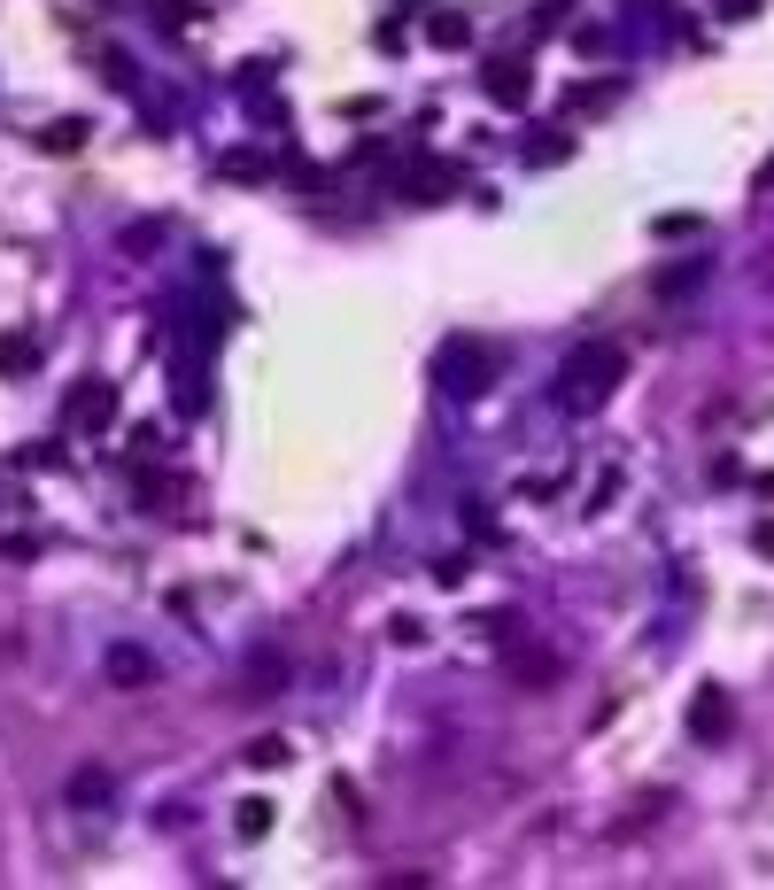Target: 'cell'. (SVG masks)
Segmentation results:
<instances>
[{
    "instance_id": "1",
    "label": "cell",
    "mask_w": 774,
    "mask_h": 890,
    "mask_svg": "<svg viewBox=\"0 0 774 890\" xmlns=\"http://www.w3.org/2000/svg\"><path fill=\"white\" fill-rule=\"evenodd\" d=\"M566 380H581V403H596L604 387L620 380V349H589L581 364H566Z\"/></svg>"
},
{
    "instance_id": "2",
    "label": "cell",
    "mask_w": 774,
    "mask_h": 890,
    "mask_svg": "<svg viewBox=\"0 0 774 890\" xmlns=\"http://www.w3.org/2000/svg\"><path fill=\"white\" fill-rule=\"evenodd\" d=\"M689 720H697V736H728V720H736V712H728V697H720V689H705Z\"/></svg>"
},
{
    "instance_id": "3",
    "label": "cell",
    "mask_w": 774,
    "mask_h": 890,
    "mask_svg": "<svg viewBox=\"0 0 774 890\" xmlns=\"http://www.w3.org/2000/svg\"><path fill=\"white\" fill-rule=\"evenodd\" d=\"M70 148H86V124H78V117L47 124V155H70Z\"/></svg>"
},
{
    "instance_id": "4",
    "label": "cell",
    "mask_w": 774,
    "mask_h": 890,
    "mask_svg": "<svg viewBox=\"0 0 774 890\" xmlns=\"http://www.w3.org/2000/svg\"><path fill=\"white\" fill-rule=\"evenodd\" d=\"M488 93L519 101V93H527V70H519V62H496V70H488Z\"/></svg>"
},
{
    "instance_id": "5",
    "label": "cell",
    "mask_w": 774,
    "mask_h": 890,
    "mask_svg": "<svg viewBox=\"0 0 774 890\" xmlns=\"http://www.w3.org/2000/svg\"><path fill=\"white\" fill-rule=\"evenodd\" d=\"M70 411L86 418V426H101V418H109V387H86V395H78V403H70Z\"/></svg>"
},
{
    "instance_id": "6",
    "label": "cell",
    "mask_w": 774,
    "mask_h": 890,
    "mask_svg": "<svg viewBox=\"0 0 774 890\" xmlns=\"http://www.w3.org/2000/svg\"><path fill=\"white\" fill-rule=\"evenodd\" d=\"M109 674H117V682H148V658H140V651H117V658H109Z\"/></svg>"
},
{
    "instance_id": "7",
    "label": "cell",
    "mask_w": 774,
    "mask_h": 890,
    "mask_svg": "<svg viewBox=\"0 0 774 890\" xmlns=\"http://www.w3.org/2000/svg\"><path fill=\"white\" fill-rule=\"evenodd\" d=\"M264 829H271V805L248 798V805H240V836H264Z\"/></svg>"
},
{
    "instance_id": "8",
    "label": "cell",
    "mask_w": 774,
    "mask_h": 890,
    "mask_svg": "<svg viewBox=\"0 0 774 890\" xmlns=\"http://www.w3.org/2000/svg\"><path fill=\"white\" fill-rule=\"evenodd\" d=\"M248 759H256V767H279V759H287V743H279V736H256V743H248Z\"/></svg>"
},
{
    "instance_id": "9",
    "label": "cell",
    "mask_w": 774,
    "mask_h": 890,
    "mask_svg": "<svg viewBox=\"0 0 774 890\" xmlns=\"http://www.w3.org/2000/svg\"><path fill=\"white\" fill-rule=\"evenodd\" d=\"M720 8H728V16H759V0H720Z\"/></svg>"
}]
</instances>
